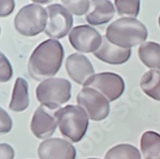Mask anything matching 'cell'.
<instances>
[{
    "label": "cell",
    "mask_w": 160,
    "mask_h": 159,
    "mask_svg": "<svg viewBox=\"0 0 160 159\" xmlns=\"http://www.w3.org/2000/svg\"><path fill=\"white\" fill-rule=\"evenodd\" d=\"M158 23H159V26H160V16H159V18H158Z\"/></svg>",
    "instance_id": "obj_27"
},
{
    "label": "cell",
    "mask_w": 160,
    "mask_h": 159,
    "mask_svg": "<svg viewBox=\"0 0 160 159\" xmlns=\"http://www.w3.org/2000/svg\"><path fill=\"white\" fill-rule=\"evenodd\" d=\"M55 112L44 106H40L35 111L31 121V131L37 138L46 139L54 134L58 126Z\"/></svg>",
    "instance_id": "obj_11"
},
{
    "label": "cell",
    "mask_w": 160,
    "mask_h": 159,
    "mask_svg": "<svg viewBox=\"0 0 160 159\" xmlns=\"http://www.w3.org/2000/svg\"><path fill=\"white\" fill-rule=\"evenodd\" d=\"M105 159H141L140 152L129 144H120L109 149Z\"/></svg>",
    "instance_id": "obj_19"
},
{
    "label": "cell",
    "mask_w": 160,
    "mask_h": 159,
    "mask_svg": "<svg viewBox=\"0 0 160 159\" xmlns=\"http://www.w3.org/2000/svg\"><path fill=\"white\" fill-rule=\"evenodd\" d=\"M14 157V151L9 144H0V159H12Z\"/></svg>",
    "instance_id": "obj_25"
},
{
    "label": "cell",
    "mask_w": 160,
    "mask_h": 159,
    "mask_svg": "<svg viewBox=\"0 0 160 159\" xmlns=\"http://www.w3.org/2000/svg\"><path fill=\"white\" fill-rule=\"evenodd\" d=\"M94 56L101 62L108 64L119 65L129 60L132 56V50L116 46L109 42L106 37H104L100 48L94 53Z\"/></svg>",
    "instance_id": "obj_13"
},
{
    "label": "cell",
    "mask_w": 160,
    "mask_h": 159,
    "mask_svg": "<svg viewBox=\"0 0 160 159\" xmlns=\"http://www.w3.org/2000/svg\"><path fill=\"white\" fill-rule=\"evenodd\" d=\"M91 10L86 14V21L97 26L109 22L114 17L115 9L110 0H91Z\"/></svg>",
    "instance_id": "obj_14"
},
{
    "label": "cell",
    "mask_w": 160,
    "mask_h": 159,
    "mask_svg": "<svg viewBox=\"0 0 160 159\" xmlns=\"http://www.w3.org/2000/svg\"><path fill=\"white\" fill-rule=\"evenodd\" d=\"M140 148L145 159H160V134L152 131L144 132Z\"/></svg>",
    "instance_id": "obj_17"
},
{
    "label": "cell",
    "mask_w": 160,
    "mask_h": 159,
    "mask_svg": "<svg viewBox=\"0 0 160 159\" xmlns=\"http://www.w3.org/2000/svg\"><path fill=\"white\" fill-rule=\"evenodd\" d=\"M12 77V67L7 57L0 52V82H7Z\"/></svg>",
    "instance_id": "obj_22"
},
{
    "label": "cell",
    "mask_w": 160,
    "mask_h": 159,
    "mask_svg": "<svg viewBox=\"0 0 160 159\" xmlns=\"http://www.w3.org/2000/svg\"><path fill=\"white\" fill-rule=\"evenodd\" d=\"M48 20L45 28V34L53 38H62L70 31L73 25L72 13L60 4L49 5L46 8Z\"/></svg>",
    "instance_id": "obj_8"
},
{
    "label": "cell",
    "mask_w": 160,
    "mask_h": 159,
    "mask_svg": "<svg viewBox=\"0 0 160 159\" xmlns=\"http://www.w3.org/2000/svg\"><path fill=\"white\" fill-rule=\"evenodd\" d=\"M64 51L62 43L56 39L41 42L34 50L28 63L30 76L37 81L51 78L61 69Z\"/></svg>",
    "instance_id": "obj_1"
},
{
    "label": "cell",
    "mask_w": 160,
    "mask_h": 159,
    "mask_svg": "<svg viewBox=\"0 0 160 159\" xmlns=\"http://www.w3.org/2000/svg\"><path fill=\"white\" fill-rule=\"evenodd\" d=\"M87 159H98V158H87Z\"/></svg>",
    "instance_id": "obj_28"
},
{
    "label": "cell",
    "mask_w": 160,
    "mask_h": 159,
    "mask_svg": "<svg viewBox=\"0 0 160 159\" xmlns=\"http://www.w3.org/2000/svg\"><path fill=\"white\" fill-rule=\"evenodd\" d=\"M28 82L23 78H18L10 103V109L16 112H21L29 107Z\"/></svg>",
    "instance_id": "obj_16"
},
{
    "label": "cell",
    "mask_w": 160,
    "mask_h": 159,
    "mask_svg": "<svg viewBox=\"0 0 160 159\" xmlns=\"http://www.w3.org/2000/svg\"><path fill=\"white\" fill-rule=\"evenodd\" d=\"M106 37L116 46L130 49L144 43L148 37V30L146 26L136 18L122 17L108 27Z\"/></svg>",
    "instance_id": "obj_2"
},
{
    "label": "cell",
    "mask_w": 160,
    "mask_h": 159,
    "mask_svg": "<svg viewBox=\"0 0 160 159\" xmlns=\"http://www.w3.org/2000/svg\"><path fill=\"white\" fill-rule=\"evenodd\" d=\"M138 56L148 68L160 72V44L153 41L142 43L138 49Z\"/></svg>",
    "instance_id": "obj_15"
},
{
    "label": "cell",
    "mask_w": 160,
    "mask_h": 159,
    "mask_svg": "<svg viewBox=\"0 0 160 159\" xmlns=\"http://www.w3.org/2000/svg\"><path fill=\"white\" fill-rule=\"evenodd\" d=\"M140 86L143 92L150 98L160 102V72L150 70L141 78Z\"/></svg>",
    "instance_id": "obj_18"
},
{
    "label": "cell",
    "mask_w": 160,
    "mask_h": 159,
    "mask_svg": "<svg viewBox=\"0 0 160 159\" xmlns=\"http://www.w3.org/2000/svg\"><path fill=\"white\" fill-rule=\"evenodd\" d=\"M0 32H1V29H0Z\"/></svg>",
    "instance_id": "obj_29"
},
{
    "label": "cell",
    "mask_w": 160,
    "mask_h": 159,
    "mask_svg": "<svg viewBox=\"0 0 160 159\" xmlns=\"http://www.w3.org/2000/svg\"><path fill=\"white\" fill-rule=\"evenodd\" d=\"M65 69L71 80L81 85H83L94 75V67L91 62L85 56L79 53H74L67 57Z\"/></svg>",
    "instance_id": "obj_12"
},
{
    "label": "cell",
    "mask_w": 160,
    "mask_h": 159,
    "mask_svg": "<svg viewBox=\"0 0 160 159\" xmlns=\"http://www.w3.org/2000/svg\"><path fill=\"white\" fill-rule=\"evenodd\" d=\"M55 117L62 135L69 141L78 143L85 135L89 117L80 106L69 105L57 109Z\"/></svg>",
    "instance_id": "obj_3"
},
{
    "label": "cell",
    "mask_w": 160,
    "mask_h": 159,
    "mask_svg": "<svg viewBox=\"0 0 160 159\" xmlns=\"http://www.w3.org/2000/svg\"><path fill=\"white\" fill-rule=\"evenodd\" d=\"M32 1L35 3H38V4H48L52 0H32Z\"/></svg>",
    "instance_id": "obj_26"
},
{
    "label": "cell",
    "mask_w": 160,
    "mask_h": 159,
    "mask_svg": "<svg viewBox=\"0 0 160 159\" xmlns=\"http://www.w3.org/2000/svg\"><path fill=\"white\" fill-rule=\"evenodd\" d=\"M40 159H76L77 151L72 144L64 139L50 138L40 143L38 147Z\"/></svg>",
    "instance_id": "obj_10"
},
{
    "label": "cell",
    "mask_w": 160,
    "mask_h": 159,
    "mask_svg": "<svg viewBox=\"0 0 160 159\" xmlns=\"http://www.w3.org/2000/svg\"><path fill=\"white\" fill-rule=\"evenodd\" d=\"M71 82L63 78H50L41 82L37 87V99L52 110L60 108L71 98Z\"/></svg>",
    "instance_id": "obj_4"
},
{
    "label": "cell",
    "mask_w": 160,
    "mask_h": 159,
    "mask_svg": "<svg viewBox=\"0 0 160 159\" xmlns=\"http://www.w3.org/2000/svg\"><path fill=\"white\" fill-rule=\"evenodd\" d=\"M83 87H91L103 94L109 102L119 99L125 90L123 78L113 72H103L94 74L87 80Z\"/></svg>",
    "instance_id": "obj_7"
},
{
    "label": "cell",
    "mask_w": 160,
    "mask_h": 159,
    "mask_svg": "<svg viewBox=\"0 0 160 159\" xmlns=\"http://www.w3.org/2000/svg\"><path fill=\"white\" fill-rule=\"evenodd\" d=\"M77 103L93 121L106 119L110 111L109 101L101 92L91 87H83L80 91Z\"/></svg>",
    "instance_id": "obj_6"
},
{
    "label": "cell",
    "mask_w": 160,
    "mask_h": 159,
    "mask_svg": "<svg viewBox=\"0 0 160 159\" xmlns=\"http://www.w3.org/2000/svg\"><path fill=\"white\" fill-rule=\"evenodd\" d=\"M69 41L72 47L81 53H95L100 48L103 37L95 28L79 25L71 30Z\"/></svg>",
    "instance_id": "obj_9"
},
{
    "label": "cell",
    "mask_w": 160,
    "mask_h": 159,
    "mask_svg": "<svg viewBox=\"0 0 160 159\" xmlns=\"http://www.w3.org/2000/svg\"><path fill=\"white\" fill-rule=\"evenodd\" d=\"M12 127V121L10 115L0 107V133H8Z\"/></svg>",
    "instance_id": "obj_23"
},
{
    "label": "cell",
    "mask_w": 160,
    "mask_h": 159,
    "mask_svg": "<svg viewBox=\"0 0 160 159\" xmlns=\"http://www.w3.org/2000/svg\"><path fill=\"white\" fill-rule=\"evenodd\" d=\"M14 9V0H0V17H8Z\"/></svg>",
    "instance_id": "obj_24"
},
{
    "label": "cell",
    "mask_w": 160,
    "mask_h": 159,
    "mask_svg": "<svg viewBox=\"0 0 160 159\" xmlns=\"http://www.w3.org/2000/svg\"><path fill=\"white\" fill-rule=\"evenodd\" d=\"M115 6L119 16L135 18L140 11V0H115Z\"/></svg>",
    "instance_id": "obj_20"
},
{
    "label": "cell",
    "mask_w": 160,
    "mask_h": 159,
    "mask_svg": "<svg viewBox=\"0 0 160 159\" xmlns=\"http://www.w3.org/2000/svg\"><path fill=\"white\" fill-rule=\"evenodd\" d=\"M48 13L46 9L37 4L22 7L14 17V28L25 37H35L45 30Z\"/></svg>",
    "instance_id": "obj_5"
},
{
    "label": "cell",
    "mask_w": 160,
    "mask_h": 159,
    "mask_svg": "<svg viewBox=\"0 0 160 159\" xmlns=\"http://www.w3.org/2000/svg\"><path fill=\"white\" fill-rule=\"evenodd\" d=\"M65 8L75 16H82L90 6L89 0H62Z\"/></svg>",
    "instance_id": "obj_21"
}]
</instances>
